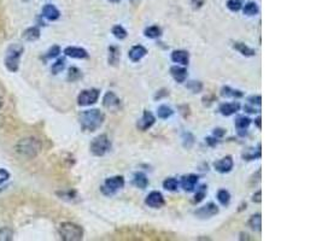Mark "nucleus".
I'll use <instances>...</instances> for the list:
<instances>
[{"instance_id":"1","label":"nucleus","mask_w":322,"mask_h":241,"mask_svg":"<svg viewBox=\"0 0 322 241\" xmlns=\"http://www.w3.org/2000/svg\"><path fill=\"white\" fill-rule=\"evenodd\" d=\"M105 121V115L99 109H91L82 111L79 115V123L81 129L85 132L93 133L103 126Z\"/></svg>"},{"instance_id":"2","label":"nucleus","mask_w":322,"mask_h":241,"mask_svg":"<svg viewBox=\"0 0 322 241\" xmlns=\"http://www.w3.org/2000/svg\"><path fill=\"white\" fill-rule=\"evenodd\" d=\"M41 150V142L37 138H26L20 140L16 145V152L26 158H34Z\"/></svg>"},{"instance_id":"3","label":"nucleus","mask_w":322,"mask_h":241,"mask_svg":"<svg viewBox=\"0 0 322 241\" xmlns=\"http://www.w3.org/2000/svg\"><path fill=\"white\" fill-rule=\"evenodd\" d=\"M60 235L64 241H79L84 237V229L72 222H64L60 225Z\"/></svg>"},{"instance_id":"4","label":"nucleus","mask_w":322,"mask_h":241,"mask_svg":"<svg viewBox=\"0 0 322 241\" xmlns=\"http://www.w3.org/2000/svg\"><path fill=\"white\" fill-rule=\"evenodd\" d=\"M90 150L93 156H105V154L111 150V141L110 139H109V136L106 135V134H100V135L96 136V138L92 140V142H91Z\"/></svg>"},{"instance_id":"5","label":"nucleus","mask_w":322,"mask_h":241,"mask_svg":"<svg viewBox=\"0 0 322 241\" xmlns=\"http://www.w3.org/2000/svg\"><path fill=\"white\" fill-rule=\"evenodd\" d=\"M23 52V46L19 44H13L9 47L7 57H5V65L10 71L16 73L19 70L20 59Z\"/></svg>"},{"instance_id":"6","label":"nucleus","mask_w":322,"mask_h":241,"mask_svg":"<svg viewBox=\"0 0 322 241\" xmlns=\"http://www.w3.org/2000/svg\"><path fill=\"white\" fill-rule=\"evenodd\" d=\"M123 187H125V177L117 175V176L106 178L104 184L100 187V190H102L103 194L106 195V197H111V195L116 194Z\"/></svg>"},{"instance_id":"7","label":"nucleus","mask_w":322,"mask_h":241,"mask_svg":"<svg viewBox=\"0 0 322 241\" xmlns=\"http://www.w3.org/2000/svg\"><path fill=\"white\" fill-rule=\"evenodd\" d=\"M99 89L91 88V89H85L81 93L79 94L78 97V104L80 106H90L93 105L98 102L99 99Z\"/></svg>"},{"instance_id":"8","label":"nucleus","mask_w":322,"mask_h":241,"mask_svg":"<svg viewBox=\"0 0 322 241\" xmlns=\"http://www.w3.org/2000/svg\"><path fill=\"white\" fill-rule=\"evenodd\" d=\"M121 104L122 103H121L120 98L111 91L106 92L104 98H103V105H104V108L108 109L109 111H112V112L119 111L121 109Z\"/></svg>"},{"instance_id":"9","label":"nucleus","mask_w":322,"mask_h":241,"mask_svg":"<svg viewBox=\"0 0 322 241\" xmlns=\"http://www.w3.org/2000/svg\"><path fill=\"white\" fill-rule=\"evenodd\" d=\"M217 213H218V207L217 205L214 203H208L206 205H204V206L199 207V209L194 211V215L200 219L211 218L212 216L217 215Z\"/></svg>"},{"instance_id":"10","label":"nucleus","mask_w":322,"mask_h":241,"mask_svg":"<svg viewBox=\"0 0 322 241\" xmlns=\"http://www.w3.org/2000/svg\"><path fill=\"white\" fill-rule=\"evenodd\" d=\"M145 204L147 206L152 207V209H161L162 206H164L165 200L163 194L161 192H157V190H152L149 195H147L146 199H145Z\"/></svg>"},{"instance_id":"11","label":"nucleus","mask_w":322,"mask_h":241,"mask_svg":"<svg viewBox=\"0 0 322 241\" xmlns=\"http://www.w3.org/2000/svg\"><path fill=\"white\" fill-rule=\"evenodd\" d=\"M155 122H156V117L153 116L152 112L145 110L143 117L137 122V128L139 130H141V132H146V130H149L150 128L155 124Z\"/></svg>"},{"instance_id":"12","label":"nucleus","mask_w":322,"mask_h":241,"mask_svg":"<svg viewBox=\"0 0 322 241\" xmlns=\"http://www.w3.org/2000/svg\"><path fill=\"white\" fill-rule=\"evenodd\" d=\"M233 165H234V162H233L232 157L226 156L220 160H216L214 163V169L220 174H227L233 169Z\"/></svg>"},{"instance_id":"13","label":"nucleus","mask_w":322,"mask_h":241,"mask_svg":"<svg viewBox=\"0 0 322 241\" xmlns=\"http://www.w3.org/2000/svg\"><path fill=\"white\" fill-rule=\"evenodd\" d=\"M199 177L194 174H188L181 177V187L184 188L185 192H193L196 188Z\"/></svg>"},{"instance_id":"14","label":"nucleus","mask_w":322,"mask_h":241,"mask_svg":"<svg viewBox=\"0 0 322 241\" xmlns=\"http://www.w3.org/2000/svg\"><path fill=\"white\" fill-rule=\"evenodd\" d=\"M146 55H147V50L146 47L143 46V45H135V46H133L128 52L129 59H131L132 62H134V63L140 62Z\"/></svg>"},{"instance_id":"15","label":"nucleus","mask_w":322,"mask_h":241,"mask_svg":"<svg viewBox=\"0 0 322 241\" xmlns=\"http://www.w3.org/2000/svg\"><path fill=\"white\" fill-rule=\"evenodd\" d=\"M240 110V104L238 102L233 103H222L218 106V111H220L221 115L223 116H232Z\"/></svg>"},{"instance_id":"16","label":"nucleus","mask_w":322,"mask_h":241,"mask_svg":"<svg viewBox=\"0 0 322 241\" xmlns=\"http://www.w3.org/2000/svg\"><path fill=\"white\" fill-rule=\"evenodd\" d=\"M64 53L68 57L76 58V59H86L88 58V53L85 49L82 47H76V46H69L64 50Z\"/></svg>"},{"instance_id":"17","label":"nucleus","mask_w":322,"mask_h":241,"mask_svg":"<svg viewBox=\"0 0 322 241\" xmlns=\"http://www.w3.org/2000/svg\"><path fill=\"white\" fill-rule=\"evenodd\" d=\"M170 74L173 76V79L178 83H184L188 76L187 70L185 68L179 67V65H173L170 68Z\"/></svg>"},{"instance_id":"18","label":"nucleus","mask_w":322,"mask_h":241,"mask_svg":"<svg viewBox=\"0 0 322 241\" xmlns=\"http://www.w3.org/2000/svg\"><path fill=\"white\" fill-rule=\"evenodd\" d=\"M171 61L174 63H178L181 65H188L190 63V53L184 50H176L171 53Z\"/></svg>"},{"instance_id":"19","label":"nucleus","mask_w":322,"mask_h":241,"mask_svg":"<svg viewBox=\"0 0 322 241\" xmlns=\"http://www.w3.org/2000/svg\"><path fill=\"white\" fill-rule=\"evenodd\" d=\"M250 124H251V120L249 117H245V116H239V117L235 118L234 121V126L238 129L239 135L241 136L246 135L247 133L246 129L249 128Z\"/></svg>"},{"instance_id":"20","label":"nucleus","mask_w":322,"mask_h":241,"mask_svg":"<svg viewBox=\"0 0 322 241\" xmlns=\"http://www.w3.org/2000/svg\"><path fill=\"white\" fill-rule=\"evenodd\" d=\"M43 16L49 21H57L58 19H60L61 13H60V10L55 7V5L47 4L43 9Z\"/></svg>"},{"instance_id":"21","label":"nucleus","mask_w":322,"mask_h":241,"mask_svg":"<svg viewBox=\"0 0 322 241\" xmlns=\"http://www.w3.org/2000/svg\"><path fill=\"white\" fill-rule=\"evenodd\" d=\"M233 49L237 50L240 55L245 56V57H253L256 55V51L253 49H251L250 46H247L246 44L240 43V41H235L233 43Z\"/></svg>"},{"instance_id":"22","label":"nucleus","mask_w":322,"mask_h":241,"mask_svg":"<svg viewBox=\"0 0 322 241\" xmlns=\"http://www.w3.org/2000/svg\"><path fill=\"white\" fill-rule=\"evenodd\" d=\"M121 61V50L117 46H110L109 47V58L108 62L109 64L112 65V67H116L119 65Z\"/></svg>"},{"instance_id":"23","label":"nucleus","mask_w":322,"mask_h":241,"mask_svg":"<svg viewBox=\"0 0 322 241\" xmlns=\"http://www.w3.org/2000/svg\"><path fill=\"white\" fill-rule=\"evenodd\" d=\"M133 184L138 188L145 189L149 186V178L146 177L144 172H135L134 176H133Z\"/></svg>"},{"instance_id":"24","label":"nucleus","mask_w":322,"mask_h":241,"mask_svg":"<svg viewBox=\"0 0 322 241\" xmlns=\"http://www.w3.org/2000/svg\"><path fill=\"white\" fill-rule=\"evenodd\" d=\"M221 97L223 98H243L244 92L239 91V89L230 88L229 86H223L220 91Z\"/></svg>"},{"instance_id":"25","label":"nucleus","mask_w":322,"mask_h":241,"mask_svg":"<svg viewBox=\"0 0 322 241\" xmlns=\"http://www.w3.org/2000/svg\"><path fill=\"white\" fill-rule=\"evenodd\" d=\"M262 157L261 152V144H258L257 146V150L255 148H247L246 151L243 153L244 160H253V159H259Z\"/></svg>"},{"instance_id":"26","label":"nucleus","mask_w":322,"mask_h":241,"mask_svg":"<svg viewBox=\"0 0 322 241\" xmlns=\"http://www.w3.org/2000/svg\"><path fill=\"white\" fill-rule=\"evenodd\" d=\"M40 38V31L37 27H32V28H28L27 31L23 33V39L27 41H35Z\"/></svg>"},{"instance_id":"27","label":"nucleus","mask_w":322,"mask_h":241,"mask_svg":"<svg viewBox=\"0 0 322 241\" xmlns=\"http://www.w3.org/2000/svg\"><path fill=\"white\" fill-rule=\"evenodd\" d=\"M174 114L173 109L169 108L168 105H159L158 109H157V116L161 120H168V118L171 117Z\"/></svg>"},{"instance_id":"28","label":"nucleus","mask_w":322,"mask_h":241,"mask_svg":"<svg viewBox=\"0 0 322 241\" xmlns=\"http://www.w3.org/2000/svg\"><path fill=\"white\" fill-rule=\"evenodd\" d=\"M144 34L149 39H158L162 35V29L158 26H151L145 29Z\"/></svg>"},{"instance_id":"29","label":"nucleus","mask_w":322,"mask_h":241,"mask_svg":"<svg viewBox=\"0 0 322 241\" xmlns=\"http://www.w3.org/2000/svg\"><path fill=\"white\" fill-rule=\"evenodd\" d=\"M249 225L251 229L253 230H258L261 231V227H262V216L261 213H256V215H252L250 217L249 219Z\"/></svg>"},{"instance_id":"30","label":"nucleus","mask_w":322,"mask_h":241,"mask_svg":"<svg viewBox=\"0 0 322 241\" xmlns=\"http://www.w3.org/2000/svg\"><path fill=\"white\" fill-rule=\"evenodd\" d=\"M217 200L222 206H228L230 201V194L227 189H220L217 192Z\"/></svg>"},{"instance_id":"31","label":"nucleus","mask_w":322,"mask_h":241,"mask_svg":"<svg viewBox=\"0 0 322 241\" xmlns=\"http://www.w3.org/2000/svg\"><path fill=\"white\" fill-rule=\"evenodd\" d=\"M179 187V182L176 178L168 177L163 181V188L169 190V192H175Z\"/></svg>"},{"instance_id":"32","label":"nucleus","mask_w":322,"mask_h":241,"mask_svg":"<svg viewBox=\"0 0 322 241\" xmlns=\"http://www.w3.org/2000/svg\"><path fill=\"white\" fill-rule=\"evenodd\" d=\"M243 11H244V15H246V16H255V15L258 14L259 9L256 3L250 2L247 3V4H245Z\"/></svg>"},{"instance_id":"33","label":"nucleus","mask_w":322,"mask_h":241,"mask_svg":"<svg viewBox=\"0 0 322 241\" xmlns=\"http://www.w3.org/2000/svg\"><path fill=\"white\" fill-rule=\"evenodd\" d=\"M206 193H208V187L205 184L200 186L199 188L197 189L196 194H194V199H193V204H199L200 201L204 200V198L206 197Z\"/></svg>"},{"instance_id":"34","label":"nucleus","mask_w":322,"mask_h":241,"mask_svg":"<svg viewBox=\"0 0 322 241\" xmlns=\"http://www.w3.org/2000/svg\"><path fill=\"white\" fill-rule=\"evenodd\" d=\"M81 77H82V73L79 68H76V67L69 68V70H68V80H69L70 82L79 81Z\"/></svg>"},{"instance_id":"35","label":"nucleus","mask_w":322,"mask_h":241,"mask_svg":"<svg viewBox=\"0 0 322 241\" xmlns=\"http://www.w3.org/2000/svg\"><path fill=\"white\" fill-rule=\"evenodd\" d=\"M111 32H112V34H114V37L116 39H119V40H123V39H126L127 35H128V33H127L126 29L120 25L112 27Z\"/></svg>"},{"instance_id":"36","label":"nucleus","mask_w":322,"mask_h":241,"mask_svg":"<svg viewBox=\"0 0 322 241\" xmlns=\"http://www.w3.org/2000/svg\"><path fill=\"white\" fill-rule=\"evenodd\" d=\"M182 145H184L185 148L190 150L192 146L194 145V136L193 134L190 132H186L182 134Z\"/></svg>"},{"instance_id":"37","label":"nucleus","mask_w":322,"mask_h":241,"mask_svg":"<svg viewBox=\"0 0 322 241\" xmlns=\"http://www.w3.org/2000/svg\"><path fill=\"white\" fill-rule=\"evenodd\" d=\"M186 87H187V89H190L192 93L197 94L203 91V83L200 81H188L186 83Z\"/></svg>"},{"instance_id":"38","label":"nucleus","mask_w":322,"mask_h":241,"mask_svg":"<svg viewBox=\"0 0 322 241\" xmlns=\"http://www.w3.org/2000/svg\"><path fill=\"white\" fill-rule=\"evenodd\" d=\"M13 230L10 228L4 227L0 229V241H9L13 239Z\"/></svg>"},{"instance_id":"39","label":"nucleus","mask_w":322,"mask_h":241,"mask_svg":"<svg viewBox=\"0 0 322 241\" xmlns=\"http://www.w3.org/2000/svg\"><path fill=\"white\" fill-rule=\"evenodd\" d=\"M64 68H66V59L60 58L57 62H56L55 64L52 65L51 70H52L53 74H58V73H61V71L63 70Z\"/></svg>"},{"instance_id":"40","label":"nucleus","mask_w":322,"mask_h":241,"mask_svg":"<svg viewBox=\"0 0 322 241\" xmlns=\"http://www.w3.org/2000/svg\"><path fill=\"white\" fill-rule=\"evenodd\" d=\"M241 7H243V5H241L240 0H228V2H227V8H228L230 11H233V13H237V11L240 10Z\"/></svg>"},{"instance_id":"41","label":"nucleus","mask_w":322,"mask_h":241,"mask_svg":"<svg viewBox=\"0 0 322 241\" xmlns=\"http://www.w3.org/2000/svg\"><path fill=\"white\" fill-rule=\"evenodd\" d=\"M247 104L252 106H261L262 104V97L261 95H251V97L247 98Z\"/></svg>"},{"instance_id":"42","label":"nucleus","mask_w":322,"mask_h":241,"mask_svg":"<svg viewBox=\"0 0 322 241\" xmlns=\"http://www.w3.org/2000/svg\"><path fill=\"white\" fill-rule=\"evenodd\" d=\"M202 102H203L204 106L209 108V106H210L211 104H214L215 102H216V97H215L214 94H206V95H204V97H203Z\"/></svg>"},{"instance_id":"43","label":"nucleus","mask_w":322,"mask_h":241,"mask_svg":"<svg viewBox=\"0 0 322 241\" xmlns=\"http://www.w3.org/2000/svg\"><path fill=\"white\" fill-rule=\"evenodd\" d=\"M60 53H61L60 46H52L51 49L49 50V52H47L46 58H47V59L56 58V57H58V56H60Z\"/></svg>"},{"instance_id":"44","label":"nucleus","mask_w":322,"mask_h":241,"mask_svg":"<svg viewBox=\"0 0 322 241\" xmlns=\"http://www.w3.org/2000/svg\"><path fill=\"white\" fill-rule=\"evenodd\" d=\"M224 135H226V129H223V128H215L214 132H212V136L217 139L223 138Z\"/></svg>"},{"instance_id":"45","label":"nucleus","mask_w":322,"mask_h":241,"mask_svg":"<svg viewBox=\"0 0 322 241\" xmlns=\"http://www.w3.org/2000/svg\"><path fill=\"white\" fill-rule=\"evenodd\" d=\"M168 95H169V91H168V89H159V91H157V93L155 94V100H161L162 98L168 97Z\"/></svg>"},{"instance_id":"46","label":"nucleus","mask_w":322,"mask_h":241,"mask_svg":"<svg viewBox=\"0 0 322 241\" xmlns=\"http://www.w3.org/2000/svg\"><path fill=\"white\" fill-rule=\"evenodd\" d=\"M9 178H10V174L5 169H0V184L7 182Z\"/></svg>"},{"instance_id":"47","label":"nucleus","mask_w":322,"mask_h":241,"mask_svg":"<svg viewBox=\"0 0 322 241\" xmlns=\"http://www.w3.org/2000/svg\"><path fill=\"white\" fill-rule=\"evenodd\" d=\"M205 142H206V145H208V146L215 147L218 144V142H220V140H218L217 138H215V136H209V138L205 139Z\"/></svg>"},{"instance_id":"48","label":"nucleus","mask_w":322,"mask_h":241,"mask_svg":"<svg viewBox=\"0 0 322 241\" xmlns=\"http://www.w3.org/2000/svg\"><path fill=\"white\" fill-rule=\"evenodd\" d=\"M244 110L246 112H249V114H256V112H259V110H256L255 106L250 105V104H246V105L244 106Z\"/></svg>"},{"instance_id":"49","label":"nucleus","mask_w":322,"mask_h":241,"mask_svg":"<svg viewBox=\"0 0 322 241\" xmlns=\"http://www.w3.org/2000/svg\"><path fill=\"white\" fill-rule=\"evenodd\" d=\"M252 201H253V203H261V201H262V192H261V190H257L255 194H253Z\"/></svg>"},{"instance_id":"50","label":"nucleus","mask_w":322,"mask_h":241,"mask_svg":"<svg viewBox=\"0 0 322 241\" xmlns=\"http://www.w3.org/2000/svg\"><path fill=\"white\" fill-rule=\"evenodd\" d=\"M205 3V0H191V4L193 5L194 9H200Z\"/></svg>"},{"instance_id":"51","label":"nucleus","mask_w":322,"mask_h":241,"mask_svg":"<svg viewBox=\"0 0 322 241\" xmlns=\"http://www.w3.org/2000/svg\"><path fill=\"white\" fill-rule=\"evenodd\" d=\"M261 116H258V117H257L256 118V120H255V124H256V127L257 128H258V129H261V128H262V126H261Z\"/></svg>"},{"instance_id":"52","label":"nucleus","mask_w":322,"mask_h":241,"mask_svg":"<svg viewBox=\"0 0 322 241\" xmlns=\"http://www.w3.org/2000/svg\"><path fill=\"white\" fill-rule=\"evenodd\" d=\"M244 239H245V240H251L250 237H249V235L241 233V234H240V240H244Z\"/></svg>"},{"instance_id":"53","label":"nucleus","mask_w":322,"mask_h":241,"mask_svg":"<svg viewBox=\"0 0 322 241\" xmlns=\"http://www.w3.org/2000/svg\"><path fill=\"white\" fill-rule=\"evenodd\" d=\"M109 2H110V3H114V4H116V3H119L120 0H109Z\"/></svg>"},{"instance_id":"54","label":"nucleus","mask_w":322,"mask_h":241,"mask_svg":"<svg viewBox=\"0 0 322 241\" xmlns=\"http://www.w3.org/2000/svg\"><path fill=\"white\" fill-rule=\"evenodd\" d=\"M2 106H3V99L2 97H0V109H2Z\"/></svg>"}]
</instances>
